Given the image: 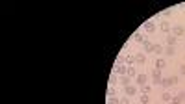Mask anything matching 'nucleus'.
Here are the masks:
<instances>
[{
	"mask_svg": "<svg viewBox=\"0 0 185 104\" xmlns=\"http://www.w3.org/2000/svg\"><path fill=\"white\" fill-rule=\"evenodd\" d=\"M150 76H152V80H154V84H156V86H161V82H163V74H161V71H159V69H154Z\"/></svg>",
	"mask_w": 185,
	"mask_h": 104,
	"instance_id": "obj_1",
	"label": "nucleus"
},
{
	"mask_svg": "<svg viewBox=\"0 0 185 104\" xmlns=\"http://www.w3.org/2000/svg\"><path fill=\"white\" fill-rule=\"evenodd\" d=\"M174 84H178V76H170V78H163V82H161V86L165 89H168L170 86H174Z\"/></svg>",
	"mask_w": 185,
	"mask_h": 104,
	"instance_id": "obj_2",
	"label": "nucleus"
},
{
	"mask_svg": "<svg viewBox=\"0 0 185 104\" xmlns=\"http://www.w3.org/2000/svg\"><path fill=\"white\" fill-rule=\"evenodd\" d=\"M172 36H176V37H182V36H185V26H182V24H176L172 30Z\"/></svg>",
	"mask_w": 185,
	"mask_h": 104,
	"instance_id": "obj_3",
	"label": "nucleus"
},
{
	"mask_svg": "<svg viewBox=\"0 0 185 104\" xmlns=\"http://www.w3.org/2000/svg\"><path fill=\"white\" fill-rule=\"evenodd\" d=\"M113 71L117 73V74H121V76H126V73H128V67H126V65H122V63H117V65L113 67Z\"/></svg>",
	"mask_w": 185,
	"mask_h": 104,
	"instance_id": "obj_4",
	"label": "nucleus"
},
{
	"mask_svg": "<svg viewBox=\"0 0 185 104\" xmlns=\"http://www.w3.org/2000/svg\"><path fill=\"white\" fill-rule=\"evenodd\" d=\"M132 41H137V43H144L146 39H144V36L141 34V30H137V32H133V36H132Z\"/></svg>",
	"mask_w": 185,
	"mask_h": 104,
	"instance_id": "obj_5",
	"label": "nucleus"
},
{
	"mask_svg": "<svg viewBox=\"0 0 185 104\" xmlns=\"http://www.w3.org/2000/svg\"><path fill=\"white\" fill-rule=\"evenodd\" d=\"M146 78H148V76H146V74H143V73L137 74V76H135V84H137V86H141V87L146 86Z\"/></svg>",
	"mask_w": 185,
	"mask_h": 104,
	"instance_id": "obj_6",
	"label": "nucleus"
},
{
	"mask_svg": "<svg viewBox=\"0 0 185 104\" xmlns=\"http://www.w3.org/2000/svg\"><path fill=\"white\" fill-rule=\"evenodd\" d=\"M135 63L144 65V63H146V54H144V52H137V54H135Z\"/></svg>",
	"mask_w": 185,
	"mask_h": 104,
	"instance_id": "obj_7",
	"label": "nucleus"
},
{
	"mask_svg": "<svg viewBox=\"0 0 185 104\" xmlns=\"http://www.w3.org/2000/svg\"><path fill=\"white\" fill-rule=\"evenodd\" d=\"M159 30H161V32H165V34H170V24H168L167 21H161V22H159Z\"/></svg>",
	"mask_w": 185,
	"mask_h": 104,
	"instance_id": "obj_8",
	"label": "nucleus"
},
{
	"mask_svg": "<svg viewBox=\"0 0 185 104\" xmlns=\"http://www.w3.org/2000/svg\"><path fill=\"white\" fill-rule=\"evenodd\" d=\"M143 30H146V32H154V30H156V22H154V21H146L143 24Z\"/></svg>",
	"mask_w": 185,
	"mask_h": 104,
	"instance_id": "obj_9",
	"label": "nucleus"
},
{
	"mask_svg": "<svg viewBox=\"0 0 185 104\" xmlns=\"http://www.w3.org/2000/svg\"><path fill=\"white\" fill-rule=\"evenodd\" d=\"M124 93H126V97H133L137 93V87L135 86H128V87H124Z\"/></svg>",
	"mask_w": 185,
	"mask_h": 104,
	"instance_id": "obj_10",
	"label": "nucleus"
},
{
	"mask_svg": "<svg viewBox=\"0 0 185 104\" xmlns=\"http://www.w3.org/2000/svg\"><path fill=\"white\" fill-rule=\"evenodd\" d=\"M167 43H168V47H174V45L178 43V37L172 36V34H168V36H167Z\"/></svg>",
	"mask_w": 185,
	"mask_h": 104,
	"instance_id": "obj_11",
	"label": "nucleus"
},
{
	"mask_svg": "<svg viewBox=\"0 0 185 104\" xmlns=\"http://www.w3.org/2000/svg\"><path fill=\"white\" fill-rule=\"evenodd\" d=\"M122 61H126V63H128V65H130V67H132V65H133V63H135V54H133V56H132V54H126V58H124V59H122Z\"/></svg>",
	"mask_w": 185,
	"mask_h": 104,
	"instance_id": "obj_12",
	"label": "nucleus"
},
{
	"mask_svg": "<svg viewBox=\"0 0 185 104\" xmlns=\"http://www.w3.org/2000/svg\"><path fill=\"white\" fill-rule=\"evenodd\" d=\"M118 82L122 84V87H128V86H132V80H130V76H121V78H118Z\"/></svg>",
	"mask_w": 185,
	"mask_h": 104,
	"instance_id": "obj_13",
	"label": "nucleus"
},
{
	"mask_svg": "<svg viewBox=\"0 0 185 104\" xmlns=\"http://www.w3.org/2000/svg\"><path fill=\"white\" fill-rule=\"evenodd\" d=\"M154 47H156L154 43H150V41H144V54H148V52H154Z\"/></svg>",
	"mask_w": 185,
	"mask_h": 104,
	"instance_id": "obj_14",
	"label": "nucleus"
},
{
	"mask_svg": "<svg viewBox=\"0 0 185 104\" xmlns=\"http://www.w3.org/2000/svg\"><path fill=\"white\" fill-rule=\"evenodd\" d=\"M165 65H167V61H165L163 58H157V59H156V67H154V69H159V71H161Z\"/></svg>",
	"mask_w": 185,
	"mask_h": 104,
	"instance_id": "obj_15",
	"label": "nucleus"
},
{
	"mask_svg": "<svg viewBox=\"0 0 185 104\" xmlns=\"http://www.w3.org/2000/svg\"><path fill=\"white\" fill-rule=\"evenodd\" d=\"M161 98L165 102H170L172 101V95H170V91H163V95H161Z\"/></svg>",
	"mask_w": 185,
	"mask_h": 104,
	"instance_id": "obj_16",
	"label": "nucleus"
},
{
	"mask_svg": "<svg viewBox=\"0 0 185 104\" xmlns=\"http://www.w3.org/2000/svg\"><path fill=\"white\" fill-rule=\"evenodd\" d=\"M126 76H137V71H135V67H128V73H126Z\"/></svg>",
	"mask_w": 185,
	"mask_h": 104,
	"instance_id": "obj_17",
	"label": "nucleus"
},
{
	"mask_svg": "<svg viewBox=\"0 0 185 104\" xmlns=\"http://www.w3.org/2000/svg\"><path fill=\"white\" fill-rule=\"evenodd\" d=\"M150 91H152V86H148V84H146V86H143V87H141V93H143V95H148Z\"/></svg>",
	"mask_w": 185,
	"mask_h": 104,
	"instance_id": "obj_18",
	"label": "nucleus"
},
{
	"mask_svg": "<svg viewBox=\"0 0 185 104\" xmlns=\"http://www.w3.org/2000/svg\"><path fill=\"white\" fill-rule=\"evenodd\" d=\"M117 82H118V76L117 74H111V76H109V86H115Z\"/></svg>",
	"mask_w": 185,
	"mask_h": 104,
	"instance_id": "obj_19",
	"label": "nucleus"
},
{
	"mask_svg": "<svg viewBox=\"0 0 185 104\" xmlns=\"http://www.w3.org/2000/svg\"><path fill=\"white\" fill-rule=\"evenodd\" d=\"M107 104H121V98H117V97H109Z\"/></svg>",
	"mask_w": 185,
	"mask_h": 104,
	"instance_id": "obj_20",
	"label": "nucleus"
},
{
	"mask_svg": "<svg viewBox=\"0 0 185 104\" xmlns=\"http://www.w3.org/2000/svg\"><path fill=\"white\" fill-rule=\"evenodd\" d=\"M165 52H167L168 56H174V52H176V48H174V47H167V48H165Z\"/></svg>",
	"mask_w": 185,
	"mask_h": 104,
	"instance_id": "obj_21",
	"label": "nucleus"
},
{
	"mask_svg": "<svg viewBox=\"0 0 185 104\" xmlns=\"http://www.w3.org/2000/svg\"><path fill=\"white\" fill-rule=\"evenodd\" d=\"M107 95H109V97H115V95H117V91H115V87H113V86H109V89H107Z\"/></svg>",
	"mask_w": 185,
	"mask_h": 104,
	"instance_id": "obj_22",
	"label": "nucleus"
},
{
	"mask_svg": "<svg viewBox=\"0 0 185 104\" xmlns=\"http://www.w3.org/2000/svg\"><path fill=\"white\" fill-rule=\"evenodd\" d=\"M183 101H182V98H179V97H172V101H170V104H182Z\"/></svg>",
	"mask_w": 185,
	"mask_h": 104,
	"instance_id": "obj_23",
	"label": "nucleus"
},
{
	"mask_svg": "<svg viewBox=\"0 0 185 104\" xmlns=\"http://www.w3.org/2000/svg\"><path fill=\"white\" fill-rule=\"evenodd\" d=\"M148 101H150L148 95H141V104H148Z\"/></svg>",
	"mask_w": 185,
	"mask_h": 104,
	"instance_id": "obj_24",
	"label": "nucleus"
},
{
	"mask_svg": "<svg viewBox=\"0 0 185 104\" xmlns=\"http://www.w3.org/2000/svg\"><path fill=\"white\" fill-rule=\"evenodd\" d=\"M154 52H156V54H161V52H163V48L159 47V45H156V47H154Z\"/></svg>",
	"mask_w": 185,
	"mask_h": 104,
	"instance_id": "obj_25",
	"label": "nucleus"
},
{
	"mask_svg": "<svg viewBox=\"0 0 185 104\" xmlns=\"http://www.w3.org/2000/svg\"><path fill=\"white\" fill-rule=\"evenodd\" d=\"M121 104H130V98L128 97H122L121 98Z\"/></svg>",
	"mask_w": 185,
	"mask_h": 104,
	"instance_id": "obj_26",
	"label": "nucleus"
},
{
	"mask_svg": "<svg viewBox=\"0 0 185 104\" xmlns=\"http://www.w3.org/2000/svg\"><path fill=\"white\" fill-rule=\"evenodd\" d=\"M179 73H182V74H185V63H183L182 67H179Z\"/></svg>",
	"mask_w": 185,
	"mask_h": 104,
	"instance_id": "obj_27",
	"label": "nucleus"
},
{
	"mask_svg": "<svg viewBox=\"0 0 185 104\" xmlns=\"http://www.w3.org/2000/svg\"><path fill=\"white\" fill-rule=\"evenodd\" d=\"M178 8H179V9H185V2H183V4H179Z\"/></svg>",
	"mask_w": 185,
	"mask_h": 104,
	"instance_id": "obj_28",
	"label": "nucleus"
}]
</instances>
